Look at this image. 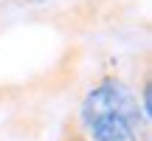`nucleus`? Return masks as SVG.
<instances>
[{
  "instance_id": "nucleus-1",
  "label": "nucleus",
  "mask_w": 152,
  "mask_h": 141,
  "mask_svg": "<svg viewBox=\"0 0 152 141\" xmlns=\"http://www.w3.org/2000/svg\"><path fill=\"white\" fill-rule=\"evenodd\" d=\"M141 121L138 96L118 79L99 82L82 102V124L93 141H135Z\"/></svg>"
},
{
  "instance_id": "nucleus-2",
  "label": "nucleus",
  "mask_w": 152,
  "mask_h": 141,
  "mask_svg": "<svg viewBox=\"0 0 152 141\" xmlns=\"http://www.w3.org/2000/svg\"><path fill=\"white\" fill-rule=\"evenodd\" d=\"M141 96H144V102H141V116H144V121H149V119H152V90H149V85H144Z\"/></svg>"
}]
</instances>
